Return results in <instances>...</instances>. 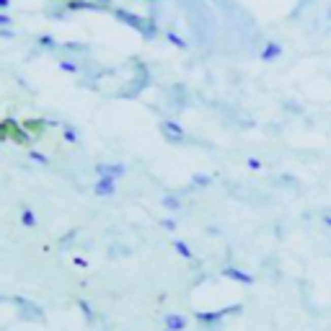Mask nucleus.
<instances>
[{
	"mask_svg": "<svg viewBox=\"0 0 331 331\" xmlns=\"http://www.w3.org/2000/svg\"><path fill=\"white\" fill-rule=\"evenodd\" d=\"M114 13V18L117 21H122L124 26H129V29H135V31H145V23H148V18H143V16H137V13H132V11H127V8H114L112 11Z\"/></svg>",
	"mask_w": 331,
	"mask_h": 331,
	"instance_id": "obj_1",
	"label": "nucleus"
},
{
	"mask_svg": "<svg viewBox=\"0 0 331 331\" xmlns=\"http://www.w3.org/2000/svg\"><path fill=\"white\" fill-rule=\"evenodd\" d=\"M6 122H8L11 140H13V143H18V145H23V148H29V145L34 143V135H31V132H26L23 122H16L13 117H6Z\"/></svg>",
	"mask_w": 331,
	"mask_h": 331,
	"instance_id": "obj_2",
	"label": "nucleus"
},
{
	"mask_svg": "<svg viewBox=\"0 0 331 331\" xmlns=\"http://www.w3.org/2000/svg\"><path fill=\"white\" fill-rule=\"evenodd\" d=\"M160 132L165 135V140H171V143H181L184 137H186L184 127H181L179 122H174V119H165V122H160Z\"/></svg>",
	"mask_w": 331,
	"mask_h": 331,
	"instance_id": "obj_3",
	"label": "nucleus"
},
{
	"mask_svg": "<svg viewBox=\"0 0 331 331\" xmlns=\"http://www.w3.org/2000/svg\"><path fill=\"white\" fill-rule=\"evenodd\" d=\"M124 171H127V169H124L122 163H98V165H96L98 179H114V181H117V179L124 176Z\"/></svg>",
	"mask_w": 331,
	"mask_h": 331,
	"instance_id": "obj_4",
	"label": "nucleus"
},
{
	"mask_svg": "<svg viewBox=\"0 0 331 331\" xmlns=\"http://www.w3.org/2000/svg\"><path fill=\"white\" fill-rule=\"evenodd\" d=\"M93 194L96 197H114L117 194V181L114 179H98L93 186Z\"/></svg>",
	"mask_w": 331,
	"mask_h": 331,
	"instance_id": "obj_5",
	"label": "nucleus"
},
{
	"mask_svg": "<svg viewBox=\"0 0 331 331\" xmlns=\"http://www.w3.org/2000/svg\"><path fill=\"white\" fill-rule=\"evenodd\" d=\"M282 54V44H277V42H267L264 47H261V52H259V57L264 60V62H272V60H277Z\"/></svg>",
	"mask_w": 331,
	"mask_h": 331,
	"instance_id": "obj_6",
	"label": "nucleus"
},
{
	"mask_svg": "<svg viewBox=\"0 0 331 331\" xmlns=\"http://www.w3.org/2000/svg\"><path fill=\"white\" fill-rule=\"evenodd\" d=\"M165 328H169V331H184L186 328V318H181L176 313H169V316H165Z\"/></svg>",
	"mask_w": 331,
	"mask_h": 331,
	"instance_id": "obj_7",
	"label": "nucleus"
},
{
	"mask_svg": "<svg viewBox=\"0 0 331 331\" xmlns=\"http://www.w3.org/2000/svg\"><path fill=\"white\" fill-rule=\"evenodd\" d=\"M163 37H165V42H171L176 49H189V42H186V39H181L174 29H165V31H163Z\"/></svg>",
	"mask_w": 331,
	"mask_h": 331,
	"instance_id": "obj_8",
	"label": "nucleus"
},
{
	"mask_svg": "<svg viewBox=\"0 0 331 331\" xmlns=\"http://www.w3.org/2000/svg\"><path fill=\"white\" fill-rule=\"evenodd\" d=\"M21 225L23 228H37V212L31 207H21Z\"/></svg>",
	"mask_w": 331,
	"mask_h": 331,
	"instance_id": "obj_9",
	"label": "nucleus"
},
{
	"mask_svg": "<svg viewBox=\"0 0 331 331\" xmlns=\"http://www.w3.org/2000/svg\"><path fill=\"white\" fill-rule=\"evenodd\" d=\"M158 34H160V29H158V23H155V18L150 16V18H148V23H145V31H143V37H145L148 42H153V39H155Z\"/></svg>",
	"mask_w": 331,
	"mask_h": 331,
	"instance_id": "obj_10",
	"label": "nucleus"
},
{
	"mask_svg": "<svg viewBox=\"0 0 331 331\" xmlns=\"http://www.w3.org/2000/svg\"><path fill=\"white\" fill-rule=\"evenodd\" d=\"M171 246H174V251H176L179 256H184V259H194V254H191V248H189L184 241H179V238H176V241H171Z\"/></svg>",
	"mask_w": 331,
	"mask_h": 331,
	"instance_id": "obj_11",
	"label": "nucleus"
},
{
	"mask_svg": "<svg viewBox=\"0 0 331 331\" xmlns=\"http://www.w3.org/2000/svg\"><path fill=\"white\" fill-rule=\"evenodd\" d=\"M47 124H52V122H47V119H23V127H26V129H31L34 135L42 132Z\"/></svg>",
	"mask_w": 331,
	"mask_h": 331,
	"instance_id": "obj_12",
	"label": "nucleus"
},
{
	"mask_svg": "<svg viewBox=\"0 0 331 331\" xmlns=\"http://www.w3.org/2000/svg\"><path fill=\"white\" fill-rule=\"evenodd\" d=\"M60 127H62V137H65V143L75 145V143H78V132H75V127H73V124H60Z\"/></svg>",
	"mask_w": 331,
	"mask_h": 331,
	"instance_id": "obj_13",
	"label": "nucleus"
},
{
	"mask_svg": "<svg viewBox=\"0 0 331 331\" xmlns=\"http://www.w3.org/2000/svg\"><path fill=\"white\" fill-rule=\"evenodd\" d=\"M65 52H75V54H86L88 52V47L86 44H80V42H65V44H60Z\"/></svg>",
	"mask_w": 331,
	"mask_h": 331,
	"instance_id": "obj_14",
	"label": "nucleus"
},
{
	"mask_svg": "<svg viewBox=\"0 0 331 331\" xmlns=\"http://www.w3.org/2000/svg\"><path fill=\"white\" fill-rule=\"evenodd\" d=\"M62 73H68V75H78L80 73V68H78V62H73V60H60V65H57Z\"/></svg>",
	"mask_w": 331,
	"mask_h": 331,
	"instance_id": "obj_15",
	"label": "nucleus"
},
{
	"mask_svg": "<svg viewBox=\"0 0 331 331\" xmlns=\"http://www.w3.org/2000/svg\"><path fill=\"white\" fill-rule=\"evenodd\" d=\"M223 274H225V277H230V280H238V282H251V277L243 274V272H238V269H225Z\"/></svg>",
	"mask_w": 331,
	"mask_h": 331,
	"instance_id": "obj_16",
	"label": "nucleus"
},
{
	"mask_svg": "<svg viewBox=\"0 0 331 331\" xmlns=\"http://www.w3.org/2000/svg\"><path fill=\"white\" fill-rule=\"evenodd\" d=\"M37 42H39V47H44V49H54V47H60V44H57V39L49 37V34H42Z\"/></svg>",
	"mask_w": 331,
	"mask_h": 331,
	"instance_id": "obj_17",
	"label": "nucleus"
},
{
	"mask_svg": "<svg viewBox=\"0 0 331 331\" xmlns=\"http://www.w3.org/2000/svg\"><path fill=\"white\" fill-rule=\"evenodd\" d=\"M29 158H31L34 163H42V165H47V163H49V158H47L44 153H39V150H29Z\"/></svg>",
	"mask_w": 331,
	"mask_h": 331,
	"instance_id": "obj_18",
	"label": "nucleus"
},
{
	"mask_svg": "<svg viewBox=\"0 0 331 331\" xmlns=\"http://www.w3.org/2000/svg\"><path fill=\"white\" fill-rule=\"evenodd\" d=\"M78 308H80L83 313H86V318H88V321H93V311H91V306H88L86 300H78Z\"/></svg>",
	"mask_w": 331,
	"mask_h": 331,
	"instance_id": "obj_19",
	"label": "nucleus"
},
{
	"mask_svg": "<svg viewBox=\"0 0 331 331\" xmlns=\"http://www.w3.org/2000/svg\"><path fill=\"white\" fill-rule=\"evenodd\" d=\"M191 181H194L197 186H210V176H205V174H194V179H191Z\"/></svg>",
	"mask_w": 331,
	"mask_h": 331,
	"instance_id": "obj_20",
	"label": "nucleus"
},
{
	"mask_svg": "<svg viewBox=\"0 0 331 331\" xmlns=\"http://www.w3.org/2000/svg\"><path fill=\"white\" fill-rule=\"evenodd\" d=\"M163 205L169 207V210H179V207H181V202H179L176 197H165V200H163Z\"/></svg>",
	"mask_w": 331,
	"mask_h": 331,
	"instance_id": "obj_21",
	"label": "nucleus"
},
{
	"mask_svg": "<svg viewBox=\"0 0 331 331\" xmlns=\"http://www.w3.org/2000/svg\"><path fill=\"white\" fill-rule=\"evenodd\" d=\"M6 26H13V18L8 13H0V29H6Z\"/></svg>",
	"mask_w": 331,
	"mask_h": 331,
	"instance_id": "obj_22",
	"label": "nucleus"
},
{
	"mask_svg": "<svg viewBox=\"0 0 331 331\" xmlns=\"http://www.w3.org/2000/svg\"><path fill=\"white\" fill-rule=\"evenodd\" d=\"M0 37H3V39H13L16 31H11V29H0Z\"/></svg>",
	"mask_w": 331,
	"mask_h": 331,
	"instance_id": "obj_23",
	"label": "nucleus"
},
{
	"mask_svg": "<svg viewBox=\"0 0 331 331\" xmlns=\"http://www.w3.org/2000/svg\"><path fill=\"white\" fill-rule=\"evenodd\" d=\"M248 169H261V163L256 158H248Z\"/></svg>",
	"mask_w": 331,
	"mask_h": 331,
	"instance_id": "obj_24",
	"label": "nucleus"
},
{
	"mask_svg": "<svg viewBox=\"0 0 331 331\" xmlns=\"http://www.w3.org/2000/svg\"><path fill=\"white\" fill-rule=\"evenodd\" d=\"M11 8V0H0V13H6Z\"/></svg>",
	"mask_w": 331,
	"mask_h": 331,
	"instance_id": "obj_25",
	"label": "nucleus"
},
{
	"mask_svg": "<svg viewBox=\"0 0 331 331\" xmlns=\"http://www.w3.org/2000/svg\"><path fill=\"white\" fill-rule=\"evenodd\" d=\"M163 228H165V230H174L176 223H174V220H163Z\"/></svg>",
	"mask_w": 331,
	"mask_h": 331,
	"instance_id": "obj_26",
	"label": "nucleus"
},
{
	"mask_svg": "<svg viewBox=\"0 0 331 331\" xmlns=\"http://www.w3.org/2000/svg\"><path fill=\"white\" fill-rule=\"evenodd\" d=\"M73 264H75V267H86V259H83V256H75Z\"/></svg>",
	"mask_w": 331,
	"mask_h": 331,
	"instance_id": "obj_27",
	"label": "nucleus"
},
{
	"mask_svg": "<svg viewBox=\"0 0 331 331\" xmlns=\"http://www.w3.org/2000/svg\"><path fill=\"white\" fill-rule=\"evenodd\" d=\"M96 3H98V6H106V8H112V0H96ZM112 11H114V8H112Z\"/></svg>",
	"mask_w": 331,
	"mask_h": 331,
	"instance_id": "obj_28",
	"label": "nucleus"
},
{
	"mask_svg": "<svg viewBox=\"0 0 331 331\" xmlns=\"http://www.w3.org/2000/svg\"><path fill=\"white\" fill-rule=\"evenodd\" d=\"M326 223H328V225H331V215H328V217H326Z\"/></svg>",
	"mask_w": 331,
	"mask_h": 331,
	"instance_id": "obj_29",
	"label": "nucleus"
},
{
	"mask_svg": "<svg viewBox=\"0 0 331 331\" xmlns=\"http://www.w3.org/2000/svg\"><path fill=\"white\" fill-rule=\"evenodd\" d=\"M150 3H155V0H150Z\"/></svg>",
	"mask_w": 331,
	"mask_h": 331,
	"instance_id": "obj_30",
	"label": "nucleus"
},
{
	"mask_svg": "<svg viewBox=\"0 0 331 331\" xmlns=\"http://www.w3.org/2000/svg\"><path fill=\"white\" fill-rule=\"evenodd\" d=\"M163 331H169V328H163Z\"/></svg>",
	"mask_w": 331,
	"mask_h": 331,
	"instance_id": "obj_31",
	"label": "nucleus"
}]
</instances>
